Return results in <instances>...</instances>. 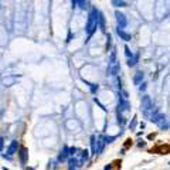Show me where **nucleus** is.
Returning <instances> with one entry per match:
<instances>
[{
  "instance_id": "6e6552de",
  "label": "nucleus",
  "mask_w": 170,
  "mask_h": 170,
  "mask_svg": "<svg viewBox=\"0 0 170 170\" xmlns=\"http://www.w3.org/2000/svg\"><path fill=\"white\" fill-rule=\"evenodd\" d=\"M16 81H17L16 76H8V78H4V79H3V84H4L6 87H10V85H13Z\"/></svg>"
},
{
  "instance_id": "2eb2a0df",
  "label": "nucleus",
  "mask_w": 170,
  "mask_h": 170,
  "mask_svg": "<svg viewBox=\"0 0 170 170\" xmlns=\"http://www.w3.org/2000/svg\"><path fill=\"white\" fill-rule=\"evenodd\" d=\"M3 144H4V140H3V138H0V152L3 149Z\"/></svg>"
},
{
  "instance_id": "9d476101",
  "label": "nucleus",
  "mask_w": 170,
  "mask_h": 170,
  "mask_svg": "<svg viewBox=\"0 0 170 170\" xmlns=\"http://www.w3.org/2000/svg\"><path fill=\"white\" fill-rule=\"evenodd\" d=\"M16 149H17V140H13L11 144H10V147H8V150H7V153L8 155H13V153L16 152Z\"/></svg>"
},
{
  "instance_id": "9b49d317",
  "label": "nucleus",
  "mask_w": 170,
  "mask_h": 170,
  "mask_svg": "<svg viewBox=\"0 0 170 170\" xmlns=\"http://www.w3.org/2000/svg\"><path fill=\"white\" fill-rule=\"evenodd\" d=\"M142 79H143V74H142V72H138L135 75V78H133V81H135V84H140Z\"/></svg>"
},
{
  "instance_id": "f257e3e1",
  "label": "nucleus",
  "mask_w": 170,
  "mask_h": 170,
  "mask_svg": "<svg viewBox=\"0 0 170 170\" xmlns=\"http://www.w3.org/2000/svg\"><path fill=\"white\" fill-rule=\"evenodd\" d=\"M98 23H99V13L95 7L91 8L89 11V16H88V21H87V26H85V31H87L88 37H91L94 34V31L96 30L98 27Z\"/></svg>"
},
{
  "instance_id": "dca6fc26",
  "label": "nucleus",
  "mask_w": 170,
  "mask_h": 170,
  "mask_svg": "<svg viewBox=\"0 0 170 170\" xmlns=\"http://www.w3.org/2000/svg\"><path fill=\"white\" fill-rule=\"evenodd\" d=\"M71 3H72V7H75V6H76V0H71Z\"/></svg>"
},
{
  "instance_id": "f8f14e48",
  "label": "nucleus",
  "mask_w": 170,
  "mask_h": 170,
  "mask_svg": "<svg viewBox=\"0 0 170 170\" xmlns=\"http://www.w3.org/2000/svg\"><path fill=\"white\" fill-rule=\"evenodd\" d=\"M99 26H101L102 31H105V17L99 13Z\"/></svg>"
},
{
  "instance_id": "ddd939ff",
  "label": "nucleus",
  "mask_w": 170,
  "mask_h": 170,
  "mask_svg": "<svg viewBox=\"0 0 170 170\" xmlns=\"http://www.w3.org/2000/svg\"><path fill=\"white\" fill-rule=\"evenodd\" d=\"M125 54H126V57H128V58H129V57H132V55H133V54L130 53L129 47H125Z\"/></svg>"
},
{
  "instance_id": "4468645a",
  "label": "nucleus",
  "mask_w": 170,
  "mask_h": 170,
  "mask_svg": "<svg viewBox=\"0 0 170 170\" xmlns=\"http://www.w3.org/2000/svg\"><path fill=\"white\" fill-rule=\"evenodd\" d=\"M76 147H71V149H70V156H75L76 155Z\"/></svg>"
},
{
  "instance_id": "7ed1b4c3",
  "label": "nucleus",
  "mask_w": 170,
  "mask_h": 170,
  "mask_svg": "<svg viewBox=\"0 0 170 170\" xmlns=\"http://www.w3.org/2000/svg\"><path fill=\"white\" fill-rule=\"evenodd\" d=\"M116 33H118V36L121 37V38L123 40V41H129V40L132 38V37H130V34H128L126 31H125L123 28H121V27L116 28Z\"/></svg>"
},
{
  "instance_id": "1a4fd4ad",
  "label": "nucleus",
  "mask_w": 170,
  "mask_h": 170,
  "mask_svg": "<svg viewBox=\"0 0 170 170\" xmlns=\"http://www.w3.org/2000/svg\"><path fill=\"white\" fill-rule=\"evenodd\" d=\"M112 2V4L115 6V7H125L126 6V2L125 0H110Z\"/></svg>"
},
{
  "instance_id": "f03ea898",
  "label": "nucleus",
  "mask_w": 170,
  "mask_h": 170,
  "mask_svg": "<svg viewBox=\"0 0 170 170\" xmlns=\"http://www.w3.org/2000/svg\"><path fill=\"white\" fill-rule=\"evenodd\" d=\"M115 17H116V21H118V27H121V28L126 27L128 20H126V17H125L123 13H121V11L116 10V11H115Z\"/></svg>"
},
{
  "instance_id": "0eeeda50",
  "label": "nucleus",
  "mask_w": 170,
  "mask_h": 170,
  "mask_svg": "<svg viewBox=\"0 0 170 170\" xmlns=\"http://www.w3.org/2000/svg\"><path fill=\"white\" fill-rule=\"evenodd\" d=\"M76 6H79L81 10H85L89 7V3H88V0H76Z\"/></svg>"
},
{
  "instance_id": "20e7f679",
  "label": "nucleus",
  "mask_w": 170,
  "mask_h": 170,
  "mask_svg": "<svg viewBox=\"0 0 170 170\" xmlns=\"http://www.w3.org/2000/svg\"><path fill=\"white\" fill-rule=\"evenodd\" d=\"M27 159H28L27 149H26V147H21V149H20V162H21V164L27 163Z\"/></svg>"
},
{
  "instance_id": "39448f33",
  "label": "nucleus",
  "mask_w": 170,
  "mask_h": 170,
  "mask_svg": "<svg viewBox=\"0 0 170 170\" xmlns=\"http://www.w3.org/2000/svg\"><path fill=\"white\" fill-rule=\"evenodd\" d=\"M68 164H70V166H68V169H70V170H74V169H76V167L81 164V162H79L76 157H71L70 162H68Z\"/></svg>"
},
{
  "instance_id": "423d86ee",
  "label": "nucleus",
  "mask_w": 170,
  "mask_h": 170,
  "mask_svg": "<svg viewBox=\"0 0 170 170\" xmlns=\"http://www.w3.org/2000/svg\"><path fill=\"white\" fill-rule=\"evenodd\" d=\"M70 156V149H68L67 146H64V149L61 150V153L58 155V160L60 162H62V160H65V159Z\"/></svg>"
}]
</instances>
